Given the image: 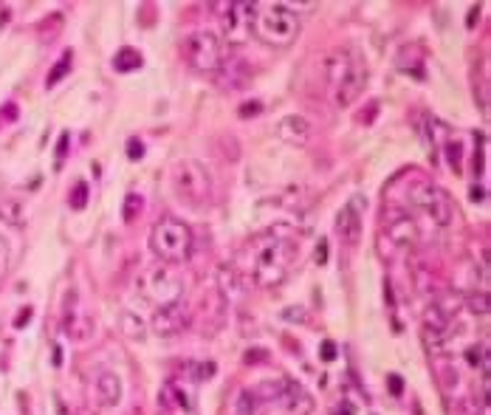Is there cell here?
<instances>
[{
    "label": "cell",
    "instance_id": "1",
    "mask_svg": "<svg viewBox=\"0 0 491 415\" xmlns=\"http://www.w3.org/2000/svg\"><path fill=\"white\" fill-rule=\"evenodd\" d=\"M297 254H300V246L291 235H265L254 243V252H251V263H249V274H251V283L260 285V288H271V285H279L293 263H297Z\"/></svg>",
    "mask_w": 491,
    "mask_h": 415
},
{
    "label": "cell",
    "instance_id": "2",
    "mask_svg": "<svg viewBox=\"0 0 491 415\" xmlns=\"http://www.w3.org/2000/svg\"><path fill=\"white\" fill-rule=\"evenodd\" d=\"M251 34L271 48H288L300 37V18L288 12L282 0L279 4H257Z\"/></svg>",
    "mask_w": 491,
    "mask_h": 415
},
{
    "label": "cell",
    "instance_id": "3",
    "mask_svg": "<svg viewBox=\"0 0 491 415\" xmlns=\"http://www.w3.org/2000/svg\"><path fill=\"white\" fill-rule=\"evenodd\" d=\"M150 252L161 263H170V266L189 260V254H192V229L178 218L164 215L150 229Z\"/></svg>",
    "mask_w": 491,
    "mask_h": 415
},
{
    "label": "cell",
    "instance_id": "4",
    "mask_svg": "<svg viewBox=\"0 0 491 415\" xmlns=\"http://www.w3.org/2000/svg\"><path fill=\"white\" fill-rule=\"evenodd\" d=\"M136 294L147 299L150 305L161 308V305L184 299V280L170 263H155L136 277Z\"/></svg>",
    "mask_w": 491,
    "mask_h": 415
},
{
    "label": "cell",
    "instance_id": "5",
    "mask_svg": "<svg viewBox=\"0 0 491 415\" xmlns=\"http://www.w3.org/2000/svg\"><path fill=\"white\" fill-rule=\"evenodd\" d=\"M172 189L189 206H204L212 198V172L195 158H184L172 167Z\"/></svg>",
    "mask_w": 491,
    "mask_h": 415
},
{
    "label": "cell",
    "instance_id": "6",
    "mask_svg": "<svg viewBox=\"0 0 491 415\" xmlns=\"http://www.w3.org/2000/svg\"><path fill=\"white\" fill-rule=\"evenodd\" d=\"M184 54H186L189 68L198 71V74H218L226 62L223 40L209 29H195L184 40Z\"/></svg>",
    "mask_w": 491,
    "mask_h": 415
},
{
    "label": "cell",
    "instance_id": "7",
    "mask_svg": "<svg viewBox=\"0 0 491 415\" xmlns=\"http://www.w3.org/2000/svg\"><path fill=\"white\" fill-rule=\"evenodd\" d=\"M404 200L410 203V210H418L424 212L427 218H432L438 226H449L452 224V215H455V206L449 200V195L435 186V184H427V181H415L407 192H404Z\"/></svg>",
    "mask_w": 491,
    "mask_h": 415
},
{
    "label": "cell",
    "instance_id": "8",
    "mask_svg": "<svg viewBox=\"0 0 491 415\" xmlns=\"http://www.w3.org/2000/svg\"><path fill=\"white\" fill-rule=\"evenodd\" d=\"M254 9H257V4H251V0H229V4H218L223 40L229 46L249 43L251 26H254Z\"/></svg>",
    "mask_w": 491,
    "mask_h": 415
},
{
    "label": "cell",
    "instance_id": "9",
    "mask_svg": "<svg viewBox=\"0 0 491 415\" xmlns=\"http://www.w3.org/2000/svg\"><path fill=\"white\" fill-rule=\"evenodd\" d=\"M364 206L367 200L361 195H350V200L336 212V235L342 238V243L356 246L361 240V229H364Z\"/></svg>",
    "mask_w": 491,
    "mask_h": 415
},
{
    "label": "cell",
    "instance_id": "10",
    "mask_svg": "<svg viewBox=\"0 0 491 415\" xmlns=\"http://www.w3.org/2000/svg\"><path fill=\"white\" fill-rule=\"evenodd\" d=\"M186 325H189V305H186L184 299L155 308V314H153V320H150V328H153L158 336H175V334H181Z\"/></svg>",
    "mask_w": 491,
    "mask_h": 415
},
{
    "label": "cell",
    "instance_id": "11",
    "mask_svg": "<svg viewBox=\"0 0 491 415\" xmlns=\"http://www.w3.org/2000/svg\"><path fill=\"white\" fill-rule=\"evenodd\" d=\"M367 88V68L356 60L353 65H350V71L331 88V93H333V105L336 108H347V105H353V102L361 96V90Z\"/></svg>",
    "mask_w": 491,
    "mask_h": 415
},
{
    "label": "cell",
    "instance_id": "12",
    "mask_svg": "<svg viewBox=\"0 0 491 415\" xmlns=\"http://www.w3.org/2000/svg\"><path fill=\"white\" fill-rule=\"evenodd\" d=\"M90 398L99 409H116L122 404V379L113 370H99L90 381Z\"/></svg>",
    "mask_w": 491,
    "mask_h": 415
},
{
    "label": "cell",
    "instance_id": "13",
    "mask_svg": "<svg viewBox=\"0 0 491 415\" xmlns=\"http://www.w3.org/2000/svg\"><path fill=\"white\" fill-rule=\"evenodd\" d=\"M62 331L65 336H71L74 342H88L93 336V320L79 308L76 291L68 294V305H65V320H62Z\"/></svg>",
    "mask_w": 491,
    "mask_h": 415
},
{
    "label": "cell",
    "instance_id": "14",
    "mask_svg": "<svg viewBox=\"0 0 491 415\" xmlns=\"http://www.w3.org/2000/svg\"><path fill=\"white\" fill-rule=\"evenodd\" d=\"M387 240L396 246V249H413L418 243V224L407 215V212H396L389 221H387Z\"/></svg>",
    "mask_w": 491,
    "mask_h": 415
},
{
    "label": "cell",
    "instance_id": "15",
    "mask_svg": "<svg viewBox=\"0 0 491 415\" xmlns=\"http://www.w3.org/2000/svg\"><path fill=\"white\" fill-rule=\"evenodd\" d=\"M277 407H279L282 415H311V409H314V398L305 393L303 384H297V381H285Z\"/></svg>",
    "mask_w": 491,
    "mask_h": 415
},
{
    "label": "cell",
    "instance_id": "16",
    "mask_svg": "<svg viewBox=\"0 0 491 415\" xmlns=\"http://www.w3.org/2000/svg\"><path fill=\"white\" fill-rule=\"evenodd\" d=\"M277 139L291 144V147H305L308 139H311V125L305 116L300 114H288L277 122Z\"/></svg>",
    "mask_w": 491,
    "mask_h": 415
},
{
    "label": "cell",
    "instance_id": "17",
    "mask_svg": "<svg viewBox=\"0 0 491 415\" xmlns=\"http://www.w3.org/2000/svg\"><path fill=\"white\" fill-rule=\"evenodd\" d=\"M268 409H271V404H265L254 387L240 390L235 398V415H265Z\"/></svg>",
    "mask_w": 491,
    "mask_h": 415
},
{
    "label": "cell",
    "instance_id": "18",
    "mask_svg": "<svg viewBox=\"0 0 491 415\" xmlns=\"http://www.w3.org/2000/svg\"><path fill=\"white\" fill-rule=\"evenodd\" d=\"M396 68L410 74L413 79H424V54L415 48V46H404L399 54H396Z\"/></svg>",
    "mask_w": 491,
    "mask_h": 415
},
{
    "label": "cell",
    "instance_id": "19",
    "mask_svg": "<svg viewBox=\"0 0 491 415\" xmlns=\"http://www.w3.org/2000/svg\"><path fill=\"white\" fill-rule=\"evenodd\" d=\"M161 401L172 409H192V393L189 387L178 384V381H167L161 390Z\"/></svg>",
    "mask_w": 491,
    "mask_h": 415
},
{
    "label": "cell",
    "instance_id": "20",
    "mask_svg": "<svg viewBox=\"0 0 491 415\" xmlns=\"http://www.w3.org/2000/svg\"><path fill=\"white\" fill-rule=\"evenodd\" d=\"M435 376H438V381H441V387H443L446 393L457 390V384H460L457 365H455V359H449V356H435Z\"/></svg>",
    "mask_w": 491,
    "mask_h": 415
},
{
    "label": "cell",
    "instance_id": "21",
    "mask_svg": "<svg viewBox=\"0 0 491 415\" xmlns=\"http://www.w3.org/2000/svg\"><path fill=\"white\" fill-rule=\"evenodd\" d=\"M26 203L20 198H4L0 200V218H4L9 226H23L26 224Z\"/></svg>",
    "mask_w": 491,
    "mask_h": 415
},
{
    "label": "cell",
    "instance_id": "22",
    "mask_svg": "<svg viewBox=\"0 0 491 415\" xmlns=\"http://www.w3.org/2000/svg\"><path fill=\"white\" fill-rule=\"evenodd\" d=\"M246 291V283H243V277L235 271V268H229V266H223L221 268V294H223V299H237L240 294Z\"/></svg>",
    "mask_w": 491,
    "mask_h": 415
},
{
    "label": "cell",
    "instance_id": "23",
    "mask_svg": "<svg viewBox=\"0 0 491 415\" xmlns=\"http://www.w3.org/2000/svg\"><path fill=\"white\" fill-rule=\"evenodd\" d=\"M218 74H226L229 76V90H240L246 82H249V68H246V62H240V60H232V62H223V68L218 71Z\"/></svg>",
    "mask_w": 491,
    "mask_h": 415
},
{
    "label": "cell",
    "instance_id": "24",
    "mask_svg": "<svg viewBox=\"0 0 491 415\" xmlns=\"http://www.w3.org/2000/svg\"><path fill=\"white\" fill-rule=\"evenodd\" d=\"M113 68H116L119 74H130V71L141 68V54H139L136 48L125 46V48H122V51L113 57Z\"/></svg>",
    "mask_w": 491,
    "mask_h": 415
},
{
    "label": "cell",
    "instance_id": "25",
    "mask_svg": "<svg viewBox=\"0 0 491 415\" xmlns=\"http://www.w3.org/2000/svg\"><path fill=\"white\" fill-rule=\"evenodd\" d=\"M122 331H125L130 339H144V334H147L141 317L133 314V311H122Z\"/></svg>",
    "mask_w": 491,
    "mask_h": 415
},
{
    "label": "cell",
    "instance_id": "26",
    "mask_svg": "<svg viewBox=\"0 0 491 415\" xmlns=\"http://www.w3.org/2000/svg\"><path fill=\"white\" fill-rule=\"evenodd\" d=\"M71 60H74V57H71V51H65V54H62V60H60V62H57V65L48 71V76H46V88H54L57 82H62V76L71 71Z\"/></svg>",
    "mask_w": 491,
    "mask_h": 415
},
{
    "label": "cell",
    "instance_id": "27",
    "mask_svg": "<svg viewBox=\"0 0 491 415\" xmlns=\"http://www.w3.org/2000/svg\"><path fill=\"white\" fill-rule=\"evenodd\" d=\"M463 305L471 311V314H480V317H485L488 311H491V305H488V291H474L469 299H463Z\"/></svg>",
    "mask_w": 491,
    "mask_h": 415
},
{
    "label": "cell",
    "instance_id": "28",
    "mask_svg": "<svg viewBox=\"0 0 491 415\" xmlns=\"http://www.w3.org/2000/svg\"><path fill=\"white\" fill-rule=\"evenodd\" d=\"M88 195H90V189H88L85 181H79V184L71 189L68 203H71V210H74V212H82V210H85V206H88Z\"/></svg>",
    "mask_w": 491,
    "mask_h": 415
},
{
    "label": "cell",
    "instance_id": "29",
    "mask_svg": "<svg viewBox=\"0 0 491 415\" xmlns=\"http://www.w3.org/2000/svg\"><path fill=\"white\" fill-rule=\"evenodd\" d=\"M139 212H141V198H139L136 192H130V195L125 198V224H133Z\"/></svg>",
    "mask_w": 491,
    "mask_h": 415
},
{
    "label": "cell",
    "instance_id": "30",
    "mask_svg": "<svg viewBox=\"0 0 491 415\" xmlns=\"http://www.w3.org/2000/svg\"><path fill=\"white\" fill-rule=\"evenodd\" d=\"M446 156H449L452 170L457 172V170H460V142H449V144H446Z\"/></svg>",
    "mask_w": 491,
    "mask_h": 415
},
{
    "label": "cell",
    "instance_id": "31",
    "mask_svg": "<svg viewBox=\"0 0 491 415\" xmlns=\"http://www.w3.org/2000/svg\"><path fill=\"white\" fill-rule=\"evenodd\" d=\"M6 271H9V243L0 238V280L6 277Z\"/></svg>",
    "mask_w": 491,
    "mask_h": 415
},
{
    "label": "cell",
    "instance_id": "32",
    "mask_svg": "<svg viewBox=\"0 0 491 415\" xmlns=\"http://www.w3.org/2000/svg\"><path fill=\"white\" fill-rule=\"evenodd\" d=\"M282 317H285V320H300V322H305V320H308V311H305V308H285Z\"/></svg>",
    "mask_w": 491,
    "mask_h": 415
},
{
    "label": "cell",
    "instance_id": "33",
    "mask_svg": "<svg viewBox=\"0 0 491 415\" xmlns=\"http://www.w3.org/2000/svg\"><path fill=\"white\" fill-rule=\"evenodd\" d=\"M141 156H144V144H141L139 139H130V142H127V158L136 161V158H141Z\"/></svg>",
    "mask_w": 491,
    "mask_h": 415
},
{
    "label": "cell",
    "instance_id": "34",
    "mask_svg": "<svg viewBox=\"0 0 491 415\" xmlns=\"http://www.w3.org/2000/svg\"><path fill=\"white\" fill-rule=\"evenodd\" d=\"M319 356H322V362H333V359H336V345H333L331 339H328V342H322Z\"/></svg>",
    "mask_w": 491,
    "mask_h": 415
},
{
    "label": "cell",
    "instance_id": "35",
    "mask_svg": "<svg viewBox=\"0 0 491 415\" xmlns=\"http://www.w3.org/2000/svg\"><path fill=\"white\" fill-rule=\"evenodd\" d=\"M387 384H389V393H392V395H401V393H404L401 376H387Z\"/></svg>",
    "mask_w": 491,
    "mask_h": 415
},
{
    "label": "cell",
    "instance_id": "36",
    "mask_svg": "<svg viewBox=\"0 0 491 415\" xmlns=\"http://www.w3.org/2000/svg\"><path fill=\"white\" fill-rule=\"evenodd\" d=\"M260 111H263L260 102H251V105H243V108H240V116H254V114H260Z\"/></svg>",
    "mask_w": 491,
    "mask_h": 415
},
{
    "label": "cell",
    "instance_id": "37",
    "mask_svg": "<svg viewBox=\"0 0 491 415\" xmlns=\"http://www.w3.org/2000/svg\"><path fill=\"white\" fill-rule=\"evenodd\" d=\"M29 317H32V308H23L18 314V320H15V328H23V322H29Z\"/></svg>",
    "mask_w": 491,
    "mask_h": 415
},
{
    "label": "cell",
    "instance_id": "38",
    "mask_svg": "<svg viewBox=\"0 0 491 415\" xmlns=\"http://www.w3.org/2000/svg\"><path fill=\"white\" fill-rule=\"evenodd\" d=\"M325 254H328V243L322 240V243H319V249H317V263H325V260H328Z\"/></svg>",
    "mask_w": 491,
    "mask_h": 415
},
{
    "label": "cell",
    "instance_id": "39",
    "mask_svg": "<svg viewBox=\"0 0 491 415\" xmlns=\"http://www.w3.org/2000/svg\"><path fill=\"white\" fill-rule=\"evenodd\" d=\"M333 415H353V407L350 404H342V407L333 409Z\"/></svg>",
    "mask_w": 491,
    "mask_h": 415
},
{
    "label": "cell",
    "instance_id": "40",
    "mask_svg": "<svg viewBox=\"0 0 491 415\" xmlns=\"http://www.w3.org/2000/svg\"><path fill=\"white\" fill-rule=\"evenodd\" d=\"M483 198H485L483 186H474V189H471V200H483Z\"/></svg>",
    "mask_w": 491,
    "mask_h": 415
},
{
    "label": "cell",
    "instance_id": "41",
    "mask_svg": "<svg viewBox=\"0 0 491 415\" xmlns=\"http://www.w3.org/2000/svg\"><path fill=\"white\" fill-rule=\"evenodd\" d=\"M477 15H480V12H477V6H471V12H469V26H474V20H477Z\"/></svg>",
    "mask_w": 491,
    "mask_h": 415
}]
</instances>
